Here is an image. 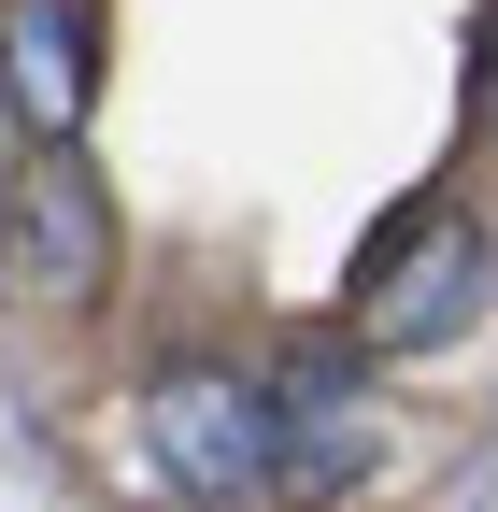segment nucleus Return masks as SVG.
I'll list each match as a JSON object with an SVG mask.
<instances>
[{"label":"nucleus","instance_id":"f257e3e1","mask_svg":"<svg viewBox=\"0 0 498 512\" xmlns=\"http://www.w3.org/2000/svg\"><path fill=\"white\" fill-rule=\"evenodd\" d=\"M470 299H484V214L442 200V185H413V200L356 242V271H342V342L356 356H427Z\"/></svg>","mask_w":498,"mask_h":512},{"label":"nucleus","instance_id":"f03ea898","mask_svg":"<svg viewBox=\"0 0 498 512\" xmlns=\"http://www.w3.org/2000/svg\"><path fill=\"white\" fill-rule=\"evenodd\" d=\"M114 256H129V228H114V185L86 143H29L15 200H0V285H15L29 313H86L114 285Z\"/></svg>","mask_w":498,"mask_h":512},{"label":"nucleus","instance_id":"7ed1b4c3","mask_svg":"<svg viewBox=\"0 0 498 512\" xmlns=\"http://www.w3.org/2000/svg\"><path fill=\"white\" fill-rule=\"evenodd\" d=\"M385 470V399H370V356L328 328L271 370V498L285 512H328Z\"/></svg>","mask_w":498,"mask_h":512},{"label":"nucleus","instance_id":"20e7f679","mask_svg":"<svg viewBox=\"0 0 498 512\" xmlns=\"http://www.w3.org/2000/svg\"><path fill=\"white\" fill-rule=\"evenodd\" d=\"M143 441H157V470L185 498H271V370H228V356H171L143 384Z\"/></svg>","mask_w":498,"mask_h":512},{"label":"nucleus","instance_id":"39448f33","mask_svg":"<svg viewBox=\"0 0 498 512\" xmlns=\"http://www.w3.org/2000/svg\"><path fill=\"white\" fill-rule=\"evenodd\" d=\"M0 100H15L29 143H86V100H100L86 0H0Z\"/></svg>","mask_w":498,"mask_h":512},{"label":"nucleus","instance_id":"423d86ee","mask_svg":"<svg viewBox=\"0 0 498 512\" xmlns=\"http://www.w3.org/2000/svg\"><path fill=\"white\" fill-rule=\"evenodd\" d=\"M470 114L498 128V0H484V29H470Z\"/></svg>","mask_w":498,"mask_h":512}]
</instances>
